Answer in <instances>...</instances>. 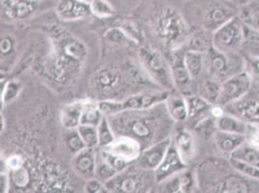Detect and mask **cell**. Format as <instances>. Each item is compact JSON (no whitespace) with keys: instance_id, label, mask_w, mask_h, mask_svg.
<instances>
[{"instance_id":"obj_1","label":"cell","mask_w":259,"mask_h":193,"mask_svg":"<svg viewBox=\"0 0 259 193\" xmlns=\"http://www.w3.org/2000/svg\"><path fill=\"white\" fill-rule=\"evenodd\" d=\"M108 118L116 136L133 137L141 143L142 149L168 137L166 134L174 122L164 103L148 109L122 111Z\"/></svg>"},{"instance_id":"obj_2","label":"cell","mask_w":259,"mask_h":193,"mask_svg":"<svg viewBox=\"0 0 259 193\" xmlns=\"http://www.w3.org/2000/svg\"><path fill=\"white\" fill-rule=\"evenodd\" d=\"M53 38L54 51L49 59L48 72L55 80L65 82L80 70L87 58V47L75 36L61 28L54 30Z\"/></svg>"},{"instance_id":"obj_3","label":"cell","mask_w":259,"mask_h":193,"mask_svg":"<svg viewBox=\"0 0 259 193\" xmlns=\"http://www.w3.org/2000/svg\"><path fill=\"white\" fill-rule=\"evenodd\" d=\"M155 31L162 43L171 51L185 45L189 38V26L181 13L175 8H166L156 21Z\"/></svg>"},{"instance_id":"obj_4","label":"cell","mask_w":259,"mask_h":193,"mask_svg":"<svg viewBox=\"0 0 259 193\" xmlns=\"http://www.w3.org/2000/svg\"><path fill=\"white\" fill-rule=\"evenodd\" d=\"M194 5L202 28L209 32H215L241 11L237 3L227 0H196Z\"/></svg>"},{"instance_id":"obj_5","label":"cell","mask_w":259,"mask_h":193,"mask_svg":"<svg viewBox=\"0 0 259 193\" xmlns=\"http://www.w3.org/2000/svg\"><path fill=\"white\" fill-rule=\"evenodd\" d=\"M154 182V171L140 168L134 162L105 184L109 192L136 193L148 191Z\"/></svg>"},{"instance_id":"obj_6","label":"cell","mask_w":259,"mask_h":193,"mask_svg":"<svg viewBox=\"0 0 259 193\" xmlns=\"http://www.w3.org/2000/svg\"><path fill=\"white\" fill-rule=\"evenodd\" d=\"M141 67L158 85L163 90L173 91L172 72L169 61L157 49L151 45H143L139 51Z\"/></svg>"},{"instance_id":"obj_7","label":"cell","mask_w":259,"mask_h":193,"mask_svg":"<svg viewBox=\"0 0 259 193\" xmlns=\"http://www.w3.org/2000/svg\"><path fill=\"white\" fill-rule=\"evenodd\" d=\"M204 63L210 76L215 77L220 82L245 71L246 66L244 59L237 53H223L214 45L204 54Z\"/></svg>"},{"instance_id":"obj_8","label":"cell","mask_w":259,"mask_h":193,"mask_svg":"<svg viewBox=\"0 0 259 193\" xmlns=\"http://www.w3.org/2000/svg\"><path fill=\"white\" fill-rule=\"evenodd\" d=\"M246 27L241 17L235 16L213 33V45L223 53H238L245 43Z\"/></svg>"},{"instance_id":"obj_9","label":"cell","mask_w":259,"mask_h":193,"mask_svg":"<svg viewBox=\"0 0 259 193\" xmlns=\"http://www.w3.org/2000/svg\"><path fill=\"white\" fill-rule=\"evenodd\" d=\"M170 91L167 90L157 92H141L123 101L109 100L107 104V111L110 116H113L126 110L148 109L164 103Z\"/></svg>"},{"instance_id":"obj_10","label":"cell","mask_w":259,"mask_h":193,"mask_svg":"<svg viewBox=\"0 0 259 193\" xmlns=\"http://www.w3.org/2000/svg\"><path fill=\"white\" fill-rule=\"evenodd\" d=\"M252 78L247 71L231 75L221 83V93L218 104L226 107L249 93Z\"/></svg>"},{"instance_id":"obj_11","label":"cell","mask_w":259,"mask_h":193,"mask_svg":"<svg viewBox=\"0 0 259 193\" xmlns=\"http://www.w3.org/2000/svg\"><path fill=\"white\" fill-rule=\"evenodd\" d=\"M90 81L92 90L108 96V100H110V96L118 94L123 86L122 76L115 69H102L93 75Z\"/></svg>"},{"instance_id":"obj_12","label":"cell","mask_w":259,"mask_h":193,"mask_svg":"<svg viewBox=\"0 0 259 193\" xmlns=\"http://www.w3.org/2000/svg\"><path fill=\"white\" fill-rule=\"evenodd\" d=\"M172 139L170 136L160 140L141 151L139 159L135 163L142 169L155 171L161 164Z\"/></svg>"},{"instance_id":"obj_13","label":"cell","mask_w":259,"mask_h":193,"mask_svg":"<svg viewBox=\"0 0 259 193\" xmlns=\"http://www.w3.org/2000/svg\"><path fill=\"white\" fill-rule=\"evenodd\" d=\"M187 169V162L184 161L175 144L171 143L159 167L154 171L156 183H160L175 174Z\"/></svg>"},{"instance_id":"obj_14","label":"cell","mask_w":259,"mask_h":193,"mask_svg":"<svg viewBox=\"0 0 259 193\" xmlns=\"http://www.w3.org/2000/svg\"><path fill=\"white\" fill-rule=\"evenodd\" d=\"M102 149L132 163L139 159L141 151L143 150L138 140L124 135L116 136L112 143Z\"/></svg>"},{"instance_id":"obj_15","label":"cell","mask_w":259,"mask_h":193,"mask_svg":"<svg viewBox=\"0 0 259 193\" xmlns=\"http://www.w3.org/2000/svg\"><path fill=\"white\" fill-rule=\"evenodd\" d=\"M230 114L253 124H259V96L249 95L241 98L236 102L227 105Z\"/></svg>"},{"instance_id":"obj_16","label":"cell","mask_w":259,"mask_h":193,"mask_svg":"<svg viewBox=\"0 0 259 193\" xmlns=\"http://www.w3.org/2000/svg\"><path fill=\"white\" fill-rule=\"evenodd\" d=\"M38 9L36 0H1V11L4 18L19 21L29 18Z\"/></svg>"},{"instance_id":"obj_17","label":"cell","mask_w":259,"mask_h":193,"mask_svg":"<svg viewBox=\"0 0 259 193\" xmlns=\"http://www.w3.org/2000/svg\"><path fill=\"white\" fill-rule=\"evenodd\" d=\"M171 60L169 61L172 72L173 82L175 89L182 94H189L192 89L193 78L185 64L183 53H179V50L173 51Z\"/></svg>"},{"instance_id":"obj_18","label":"cell","mask_w":259,"mask_h":193,"mask_svg":"<svg viewBox=\"0 0 259 193\" xmlns=\"http://www.w3.org/2000/svg\"><path fill=\"white\" fill-rule=\"evenodd\" d=\"M90 14V4L82 0H59L56 5V15L64 22L82 20Z\"/></svg>"},{"instance_id":"obj_19","label":"cell","mask_w":259,"mask_h":193,"mask_svg":"<svg viewBox=\"0 0 259 193\" xmlns=\"http://www.w3.org/2000/svg\"><path fill=\"white\" fill-rule=\"evenodd\" d=\"M97 162V149L87 147L75 155L72 166L74 170L87 179L95 177V169Z\"/></svg>"},{"instance_id":"obj_20","label":"cell","mask_w":259,"mask_h":193,"mask_svg":"<svg viewBox=\"0 0 259 193\" xmlns=\"http://www.w3.org/2000/svg\"><path fill=\"white\" fill-rule=\"evenodd\" d=\"M164 104L170 118L174 122L181 123L189 118L187 96H184L181 92L175 90L170 91Z\"/></svg>"},{"instance_id":"obj_21","label":"cell","mask_w":259,"mask_h":193,"mask_svg":"<svg viewBox=\"0 0 259 193\" xmlns=\"http://www.w3.org/2000/svg\"><path fill=\"white\" fill-rule=\"evenodd\" d=\"M85 110V100L77 101L66 105L61 110L60 119L61 124L66 129H77L80 125V120L83 111Z\"/></svg>"},{"instance_id":"obj_22","label":"cell","mask_w":259,"mask_h":193,"mask_svg":"<svg viewBox=\"0 0 259 193\" xmlns=\"http://www.w3.org/2000/svg\"><path fill=\"white\" fill-rule=\"evenodd\" d=\"M213 140L216 144L217 148L223 153L228 154L229 156L246 143V136L244 134L230 133L222 130H217Z\"/></svg>"},{"instance_id":"obj_23","label":"cell","mask_w":259,"mask_h":193,"mask_svg":"<svg viewBox=\"0 0 259 193\" xmlns=\"http://www.w3.org/2000/svg\"><path fill=\"white\" fill-rule=\"evenodd\" d=\"M187 103L189 110L188 120L193 122L194 125L211 115V108L213 105L208 103L202 96H188Z\"/></svg>"},{"instance_id":"obj_24","label":"cell","mask_w":259,"mask_h":193,"mask_svg":"<svg viewBox=\"0 0 259 193\" xmlns=\"http://www.w3.org/2000/svg\"><path fill=\"white\" fill-rule=\"evenodd\" d=\"M172 141L184 161H191L194 158L196 146L194 135L190 131L186 129L178 130L174 135Z\"/></svg>"},{"instance_id":"obj_25","label":"cell","mask_w":259,"mask_h":193,"mask_svg":"<svg viewBox=\"0 0 259 193\" xmlns=\"http://www.w3.org/2000/svg\"><path fill=\"white\" fill-rule=\"evenodd\" d=\"M248 122L239 118L233 114H224L222 117L217 119L218 129L230 133L246 134L248 129Z\"/></svg>"},{"instance_id":"obj_26","label":"cell","mask_w":259,"mask_h":193,"mask_svg":"<svg viewBox=\"0 0 259 193\" xmlns=\"http://www.w3.org/2000/svg\"><path fill=\"white\" fill-rule=\"evenodd\" d=\"M184 60L192 78H198L205 68L204 54L194 51H187L184 54Z\"/></svg>"},{"instance_id":"obj_27","label":"cell","mask_w":259,"mask_h":193,"mask_svg":"<svg viewBox=\"0 0 259 193\" xmlns=\"http://www.w3.org/2000/svg\"><path fill=\"white\" fill-rule=\"evenodd\" d=\"M240 13L244 15L241 19L245 24L259 34V0H248Z\"/></svg>"},{"instance_id":"obj_28","label":"cell","mask_w":259,"mask_h":193,"mask_svg":"<svg viewBox=\"0 0 259 193\" xmlns=\"http://www.w3.org/2000/svg\"><path fill=\"white\" fill-rule=\"evenodd\" d=\"M221 83L215 77L210 76L199 86V96H202L208 103L216 105L219 102L221 93Z\"/></svg>"},{"instance_id":"obj_29","label":"cell","mask_w":259,"mask_h":193,"mask_svg":"<svg viewBox=\"0 0 259 193\" xmlns=\"http://www.w3.org/2000/svg\"><path fill=\"white\" fill-rule=\"evenodd\" d=\"M186 44L188 46V51H194L204 54L213 45L212 36L210 37L209 31L203 29L194 33L193 36H190Z\"/></svg>"},{"instance_id":"obj_30","label":"cell","mask_w":259,"mask_h":193,"mask_svg":"<svg viewBox=\"0 0 259 193\" xmlns=\"http://www.w3.org/2000/svg\"><path fill=\"white\" fill-rule=\"evenodd\" d=\"M229 158L237 159L259 168V148L249 145L247 142L234 151Z\"/></svg>"},{"instance_id":"obj_31","label":"cell","mask_w":259,"mask_h":193,"mask_svg":"<svg viewBox=\"0 0 259 193\" xmlns=\"http://www.w3.org/2000/svg\"><path fill=\"white\" fill-rule=\"evenodd\" d=\"M194 128L195 134L201 139H213L218 130L217 119L210 115L195 124Z\"/></svg>"},{"instance_id":"obj_32","label":"cell","mask_w":259,"mask_h":193,"mask_svg":"<svg viewBox=\"0 0 259 193\" xmlns=\"http://www.w3.org/2000/svg\"><path fill=\"white\" fill-rule=\"evenodd\" d=\"M118 172L116 171L108 161H106L101 155L100 151L97 150V162L95 169V178L101 182L106 183L111 180L114 176H116Z\"/></svg>"},{"instance_id":"obj_33","label":"cell","mask_w":259,"mask_h":193,"mask_svg":"<svg viewBox=\"0 0 259 193\" xmlns=\"http://www.w3.org/2000/svg\"><path fill=\"white\" fill-rule=\"evenodd\" d=\"M97 128L98 135H99V148L107 147L116 138V135L109 124L108 117L104 116Z\"/></svg>"},{"instance_id":"obj_34","label":"cell","mask_w":259,"mask_h":193,"mask_svg":"<svg viewBox=\"0 0 259 193\" xmlns=\"http://www.w3.org/2000/svg\"><path fill=\"white\" fill-rule=\"evenodd\" d=\"M119 28L126 34V36L131 40V42L136 43H141L143 40V35L141 28L136 22L130 20H121L117 22Z\"/></svg>"},{"instance_id":"obj_35","label":"cell","mask_w":259,"mask_h":193,"mask_svg":"<svg viewBox=\"0 0 259 193\" xmlns=\"http://www.w3.org/2000/svg\"><path fill=\"white\" fill-rule=\"evenodd\" d=\"M229 162L236 171L246 176L249 180L259 182V168L257 167L234 158H229Z\"/></svg>"},{"instance_id":"obj_36","label":"cell","mask_w":259,"mask_h":193,"mask_svg":"<svg viewBox=\"0 0 259 193\" xmlns=\"http://www.w3.org/2000/svg\"><path fill=\"white\" fill-rule=\"evenodd\" d=\"M76 129L87 147H89V148L99 147L97 127L88 126V125H79Z\"/></svg>"},{"instance_id":"obj_37","label":"cell","mask_w":259,"mask_h":193,"mask_svg":"<svg viewBox=\"0 0 259 193\" xmlns=\"http://www.w3.org/2000/svg\"><path fill=\"white\" fill-rule=\"evenodd\" d=\"M89 4L91 13L98 18L106 19L115 15V9L108 0H91Z\"/></svg>"},{"instance_id":"obj_38","label":"cell","mask_w":259,"mask_h":193,"mask_svg":"<svg viewBox=\"0 0 259 193\" xmlns=\"http://www.w3.org/2000/svg\"><path fill=\"white\" fill-rule=\"evenodd\" d=\"M22 90V84L19 80L8 81L3 86L1 90V104L3 106H7L12 103Z\"/></svg>"},{"instance_id":"obj_39","label":"cell","mask_w":259,"mask_h":193,"mask_svg":"<svg viewBox=\"0 0 259 193\" xmlns=\"http://www.w3.org/2000/svg\"><path fill=\"white\" fill-rule=\"evenodd\" d=\"M65 142L69 151L74 155L87 148L82 138L80 137L77 129H68V132L65 136Z\"/></svg>"},{"instance_id":"obj_40","label":"cell","mask_w":259,"mask_h":193,"mask_svg":"<svg viewBox=\"0 0 259 193\" xmlns=\"http://www.w3.org/2000/svg\"><path fill=\"white\" fill-rule=\"evenodd\" d=\"M161 192L180 193L182 192V183H181V172L175 174L167 178L163 182L158 183Z\"/></svg>"},{"instance_id":"obj_41","label":"cell","mask_w":259,"mask_h":193,"mask_svg":"<svg viewBox=\"0 0 259 193\" xmlns=\"http://www.w3.org/2000/svg\"><path fill=\"white\" fill-rule=\"evenodd\" d=\"M10 177H11V182L18 188H24L30 182V175L24 166H22L19 169L10 171Z\"/></svg>"},{"instance_id":"obj_42","label":"cell","mask_w":259,"mask_h":193,"mask_svg":"<svg viewBox=\"0 0 259 193\" xmlns=\"http://www.w3.org/2000/svg\"><path fill=\"white\" fill-rule=\"evenodd\" d=\"M100 153L101 155L103 156V158L108 161V163L116 170V171L120 173V172L124 171L125 169H127L129 167L130 165L132 164V162L129 161H125V160H122L118 157L114 156V155H111L108 153L107 151L103 150L102 148H100ZM134 163V162H133Z\"/></svg>"},{"instance_id":"obj_43","label":"cell","mask_w":259,"mask_h":193,"mask_svg":"<svg viewBox=\"0 0 259 193\" xmlns=\"http://www.w3.org/2000/svg\"><path fill=\"white\" fill-rule=\"evenodd\" d=\"M104 117L103 113L100 111L99 108H94L90 110H85L82 113L81 120H80V125H88V126H93V127H98Z\"/></svg>"},{"instance_id":"obj_44","label":"cell","mask_w":259,"mask_h":193,"mask_svg":"<svg viewBox=\"0 0 259 193\" xmlns=\"http://www.w3.org/2000/svg\"><path fill=\"white\" fill-rule=\"evenodd\" d=\"M105 38L110 43H124L125 41H131L126 36V34L123 32L118 26L109 28L108 31L105 33Z\"/></svg>"},{"instance_id":"obj_45","label":"cell","mask_w":259,"mask_h":193,"mask_svg":"<svg viewBox=\"0 0 259 193\" xmlns=\"http://www.w3.org/2000/svg\"><path fill=\"white\" fill-rule=\"evenodd\" d=\"M84 190H85V192L88 193L109 192L106 184L104 182H101L100 180H98L97 178H95V177L87 179V182L84 184Z\"/></svg>"},{"instance_id":"obj_46","label":"cell","mask_w":259,"mask_h":193,"mask_svg":"<svg viewBox=\"0 0 259 193\" xmlns=\"http://www.w3.org/2000/svg\"><path fill=\"white\" fill-rule=\"evenodd\" d=\"M24 161L21 156L14 155L9 157L5 161V166L8 169V171H13L16 169H19L23 166Z\"/></svg>"},{"instance_id":"obj_47","label":"cell","mask_w":259,"mask_h":193,"mask_svg":"<svg viewBox=\"0 0 259 193\" xmlns=\"http://www.w3.org/2000/svg\"><path fill=\"white\" fill-rule=\"evenodd\" d=\"M0 186H1V192L7 193L10 189V182H11V177L8 172L1 171V176H0Z\"/></svg>"},{"instance_id":"obj_48","label":"cell","mask_w":259,"mask_h":193,"mask_svg":"<svg viewBox=\"0 0 259 193\" xmlns=\"http://www.w3.org/2000/svg\"><path fill=\"white\" fill-rule=\"evenodd\" d=\"M14 49V43L9 37H4L1 39V54L2 55H7L10 54Z\"/></svg>"},{"instance_id":"obj_49","label":"cell","mask_w":259,"mask_h":193,"mask_svg":"<svg viewBox=\"0 0 259 193\" xmlns=\"http://www.w3.org/2000/svg\"><path fill=\"white\" fill-rule=\"evenodd\" d=\"M250 67L255 74L259 75V57H252L250 61Z\"/></svg>"},{"instance_id":"obj_50","label":"cell","mask_w":259,"mask_h":193,"mask_svg":"<svg viewBox=\"0 0 259 193\" xmlns=\"http://www.w3.org/2000/svg\"><path fill=\"white\" fill-rule=\"evenodd\" d=\"M227 1H231V2H235V3H237L238 1H240V0H227Z\"/></svg>"},{"instance_id":"obj_51","label":"cell","mask_w":259,"mask_h":193,"mask_svg":"<svg viewBox=\"0 0 259 193\" xmlns=\"http://www.w3.org/2000/svg\"><path fill=\"white\" fill-rule=\"evenodd\" d=\"M82 1H85V2H88V3H90V1H91V0H82Z\"/></svg>"},{"instance_id":"obj_52","label":"cell","mask_w":259,"mask_h":193,"mask_svg":"<svg viewBox=\"0 0 259 193\" xmlns=\"http://www.w3.org/2000/svg\"><path fill=\"white\" fill-rule=\"evenodd\" d=\"M247 1H248V0H247Z\"/></svg>"},{"instance_id":"obj_53","label":"cell","mask_w":259,"mask_h":193,"mask_svg":"<svg viewBox=\"0 0 259 193\" xmlns=\"http://www.w3.org/2000/svg\"><path fill=\"white\" fill-rule=\"evenodd\" d=\"M246 1H247V0H246Z\"/></svg>"}]
</instances>
